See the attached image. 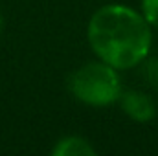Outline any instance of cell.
<instances>
[{
    "label": "cell",
    "instance_id": "1",
    "mask_svg": "<svg viewBox=\"0 0 158 156\" xmlns=\"http://www.w3.org/2000/svg\"><path fill=\"white\" fill-rule=\"evenodd\" d=\"M88 42L94 53L116 70L134 68L151 51V24L142 13L123 4L99 7L88 22Z\"/></svg>",
    "mask_w": 158,
    "mask_h": 156
},
{
    "label": "cell",
    "instance_id": "2",
    "mask_svg": "<svg viewBox=\"0 0 158 156\" xmlns=\"http://www.w3.org/2000/svg\"><path fill=\"white\" fill-rule=\"evenodd\" d=\"M68 90L77 101L85 105L107 107L119 99L121 81L118 70L110 64L103 61L88 63L68 77Z\"/></svg>",
    "mask_w": 158,
    "mask_h": 156
},
{
    "label": "cell",
    "instance_id": "3",
    "mask_svg": "<svg viewBox=\"0 0 158 156\" xmlns=\"http://www.w3.org/2000/svg\"><path fill=\"white\" fill-rule=\"evenodd\" d=\"M119 103H121L123 112L131 119H134V121L145 123V121H151L153 117L156 116V105H155V101L147 94H143V92H138V90L121 92Z\"/></svg>",
    "mask_w": 158,
    "mask_h": 156
},
{
    "label": "cell",
    "instance_id": "4",
    "mask_svg": "<svg viewBox=\"0 0 158 156\" xmlns=\"http://www.w3.org/2000/svg\"><path fill=\"white\" fill-rule=\"evenodd\" d=\"M53 156H94L96 149L81 136H64L52 149Z\"/></svg>",
    "mask_w": 158,
    "mask_h": 156
},
{
    "label": "cell",
    "instance_id": "5",
    "mask_svg": "<svg viewBox=\"0 0 158 156\" xmlns=\"http://www.w3.org/2000/svg\"><path fill=\"white\" fill-rule=\"evenodd\" d=\"M142 76L143 79L158 90V57H153V59H143V68H142Z\"/></svg>",
    "mask_w": 158,
    "mask_h": 156
},
{
    "label": "cell",
    "instance_id": "6",
    "mask_svg": "<svg viewBox=\"0 0 158 156\" xmlns=\"http://www.w3.org/2000/svg\"><path fill=\"white\" fill-rule=\"evenodd\" d=\"M142 15L151 26L158 28V0H142Z\"/></svg>",
    "mask_w": 158,
    "mask_h": 156
},
{
    "label": "cell",
    "instance_id": "7",
    "mask_svg": "<svg viewBox=\"0 0 158 156\" xmlns=\"http://www.w3.org/2000/svg\"><path fill=\"white\" fill-rule=\"evenodd\" d=\"M0 30H2V15H0Z\"/></svg>",
    "mask_w": 158,
    "mask_h": 156
}]
</instances>
